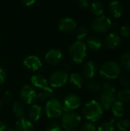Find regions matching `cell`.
Instances as JSON below:
<instances>
[{
  "instance_id": "4fadbf2b",
  "label": "cell",
  "mask_w": 130,
  "mask_h": 131,
  "mask_svg": "<svg viewBox=\"0 0 130 131\" xmlns=\"http://www.w3.org/2000/svg\"><path fill=\"white\" fill-rule=\"evenodd\" d=\"M63 57L62 52L58 49H51L49 50L44 55V61L46 63L51 64V65H56L61 61Z\"/></svg>"
},
{
  "instance_id": "ab89813d",
  "label": "cell",
  "mask_w": 130,
  "mask_h": 131,
  "mask_svg": "<svg viewBox=\"0 0 130 131\" xmlns=\"http://www.w3.org/2000/svg\"><path fill=\"white\" fill-rule=\"evenodd\" d=\"M36 0H21L22 3L25 5V6H31L35 3Z\"/></svg>"
},
{
  "instance_id": "836d02e7",
  "label": "cell",
  "mask_w": 130,
  "mask_h": 131,
  "mask_svg": "<svg viewBox=\"0 0 130 131\" xmlns=\"http://www.w3.org/2000/svg\"><path fill=\"white\" fill-rule=\"evenodd\" d=\"M45 131H62V127L58 123L52 122L48 124L45 128Z\"/></svg>"
},
{
  "instance_id": "e575fe53",
  "label": "cell",
  "mask_w": 130,
  "mask_h": 131,
  "mask_svg": "<svg viewBox=\"0 0 130 131\" xmlns=\"http://www.w3.org/2000/svg\"><path fill=\"white\" fill-rule=\"evenodd\" d=\"M120 34L121 36L126 38H130V25H123L121 29H120Z\"/></svg>"
},
{
  "instance_id": "6da1fadb",
  "label": "cell",
  "mask_w": 130,
  "mask_h": 131,
  "mask_svg": "<svg viewBox=\"0 0 130 131\" xmlns=\"http://www.w3.org/2000/svg\"><path fill=\"white\" fill-rule=\"evenodd\" d=\"M82 112L84 117L88 121L95 123L102 117L103 108L99 101L96 100H91L84 105Z\"/></svg>"
},
{
  "instance_id": "f35d334b",
  "label": "cell",
  "mask_w": 130,
  "mask_h": 131,
  "mask_svg": "<svg viewBox=\"0 0 130 131\" xmlns=\"http://www.w3.org/2000/svg\"><path fill=\"white\" fill-rule=\"evenodd\" d=\"M12 99V94L11 91H6L4 94V101L5 102H8Z\"/></svg>"
},
{
  "instance_id": "ba28073f",
  "label": "cell",
  "mask_w": 130,
  "mask_h": 131,
  "mask_svg": "<svg viewBox=\"0 0 130 131\" xmlns=\"http://www.w3.org/2000/svg\"><path fill=\"white\" fill-rule=\"evenodd\" d=\"M112 26L111 20L104 15H100L92 22V28L98 33H105L110 29Z\"/></svg>"
},
{
  "instance_id": "5bb4252c",
  "label": "cell",
  "mask_w": 130,
  "mask_h": 131,
  "mask_svg": "<svg viewBox=\"0 0 130 131\" xmlns=\"http://www.w3.org/2000/svg\"><path fill=\"white\" fill-rule=\"evenodd\" d=\"M97 73V65L94 61H89L84 64L82 69V74L86 78L92 80L96 77Z\"/></svg>"
},
{
  "instance_id": "1f68e13d",
  "label": "cell",
  "mask_w": 130,
  "mask_h": 131,
  "mask_svg": "<svg viewBox=\"0 0 130 131\" xmlns=\"http://www.w3.org/2000/svg\"><path fill=\"white\" fill-rule=\"evenodd\" d=\"M88 35V30L85 27H80L77 29L76 36L77 40L79 41H83Z\"/></svg>"
},
{
  "instance_id": "8992f818",
  "label": "cell",
  "mask_w": 130,
  "mask_h": 131,
  "mask_svg": "<svg viewBox=\"0 0 130 131\" xmlns=\"http://www.w3.org/2000/svg\"><path fill=\"white\" fill-rule=\"evenodd\" d=\"M68 81V74L64 70H57L54 71L48 79L51 88H58L64 86Z\"/></svg>"
},
{
  "instance_id": "7c38bea8",
  "label": "cell",
  "mask_w": 130,
  "mask_h": 131,
  "mask_svg": "<svg viewBox=\"0 0 130 131\" xmlns=\"http://www.w3.org/2000/svg\"><path fill=\"white\" fill-rule=\"evenodd\" d=\"M116 100L117 98L116 94L100 92L99 95V102L104 110L111 109V107L113 106V104Z\"/></svg>"
},
{
  "instance_id": "3957f363",
  "label": "cell",
  "mask_w": 130,
  "mask_h": 131,
  "mask_svg": "<svg viewBox=\"0 0 130 131\" xmlns=\"http://www.w3.org/2000/svg\"><path fill=\"white\" fill-rule=\"evenodd\" d=\"M62 102L57 98H51L45 103L44 113L50 120H57L61 117L64 114Z\"/></svg>"
},
{
  "instance_id": "7a4b0ae2",
  "label": "cell",
  "mask_w": 130,
  "mask_h": 131,
  "mask_svg": "<svg viewBox=\"0 0 130 131\" xmlns=\"http://www.w3.org/2000/svg\"><path fill=\"white\" fill-rule=\"evenodd\" d=\"M68 52L72 61L76 64H82L87 57V48L83 41H77L70 45Z\"/></svg>"
},
{
  "instance_id": "4dcf8cb0",
  "label": "cell",
  "mask_w": 130,
  "mask_h": 131,
  "mask_svg": "<svg viewBox=\"0 0 130 131\" xmlns=\"http://www.w3.org/2000/svg\"><path fill=\"white\" fill-rule=\"evenodd\" d=\"M121 64L127 71H130V53H124L121 57Z\"/></svg>"
},
{
  "instance_id": "4316f807",
  "label": "cell",
  "mask_w": 130,
  "mask_h": 131,
  "mask_svg": "<svg viewBox=\"0 0 130 131\" xmlns=\"http://www.w3.org/2000/svg\"><path fill=\"white\" fill-rule=\"evenodd\" d=\"M90 9H91L92 12L97 16L102 15V14L103 13V11H104V8H103V4L99 1L93 2L90 5Z\"/></svg>"
},
{
  "instance_id": "30bf717a",
  "label": "cell",
  "mask_w": 130,
  "mask_h": 131,
  "mask_svg": "<svg viewBox=\"0 0 130 131\" xmlns=\"http://www.w3.org/2000/svg\"><path fill=\"white\" fill-rule=\"evenodd\" d=\"M23 65L28 70L37 71L41 68L42 61L36 55H28L23 60Z\"/></svg>"
},
{
  "instance_id": "8fae6325",
  "label": "cell",
  "mask_w": 130,
  "mask_h": 131,
  "mask_svg": "<svg viewBox=\"0 0 130 131\" xmlns=\"http://www.w3.org/2000/svg\"><path fill=\"white\" fill-rule=\"evenodd\" d=\"M77 28V22L71 18L67 17L61 18L58 22V28L65 33L73 32Z\"/></svg>"
},
{
  "instance_id": "d4e9b609",
  "label": "cell",
  "mask_w": 130,
  "mask_h": 131,
  "mask_svg": "<svg viewBox=\"0 0 130 131\" xmlns=\"http://www.w3.org/2000/svg\"><path fill=\"white\" fill-rule=\"evenodd\" d=\"M116 118H112L109 122H105L101 124L96 131H116L115 124L116 123Z\"/></svg>"
},
{
  "instance_id": "2e32d148",
  "label": "cell",
  "mask_w": 130,
  "mask_h": 131,
  "mask_svg": "<svg viewBox=\"0 0 130 131\" xmlns=\"http://www.w3.org/2000/svg\"><path fill=\"white\" fill-rule=\"evenodd\" d=\"M31 83L34 88L40 89V90H43L50 87L48 81L43 75L38 74H34L31 78Z\"/></svg>"
},
{
  "instance_id": "603a6c76",
  "label": "cell",
  "mask_w": 130,
  "mask_h": 131,
  "mask_svg": "<svg viewBox=\"0 0 130 131\" xmlns=\"http://www.w3.org/2000/svg\"><path fill=\"white\" fill-rule=\"evenodd\" d=\"M86 46L87 48H89L91 51H99L102 47V41L98 37L93 36V37L87 38Z\"/></svg>"
},
{
  "instance_id": "b9f144b4",
  "label": "cell",
  "mask_w": 130,
  "mask_h": 131,
  "mask_svg": "<svg viewBox=\"0 0 130 131\" xmlns=\"http://www.w3.org/2000/svg\"><path fill=\"white\" fill-rule=\"evenodd\" d=\"M5 131H16V130H15L13 128H7Z\"/></svg>"
},
{
  "instance_id": "ee69618b",
  "label": "cell",
  "mask_w": 130,
  "mask_h": 131,
  "mask_svg": "<svg viewBox=\"0 0 130 131\" xmlns=\"http://www.w3.org/2000/svg\"><path fill=\"white\" fill-rule=\"evenodd\" d=\"M129 114H130V108H129Z\"/></svg>"
},
{
  "instance_id": "5b68a950",
  "label": "cell",
  "mask_w": 130,
  "mask_h": 131,
  "mask_svg": "<svg viewBox=\"0 0 130 131\" xmlns=\"http://www.w3.org/2000/svg\"><path fill=\"white\" fill-rule=\"evenodd\" d=\"M81 123V117L74 111H65L61 116V127L64 130H76Z\"/></svg>"
},
{
  "instance_id": "f6af8a7d",
  "label": "cell",
  "mask_w": 130,
  "mask_h": 131,
  "mask_svg": "<svg viewBox=\"0 0 130 131\" xmlns=\"http://www.w3.org/2000/svg\"><path fill=\"white\" fill-rule=\"evenodd\" d=\"M64 131H66V130H64Z\"/></svg>"
},
{
  "instance_id": "484cf974",
  "label": "cell",
  "mask_w": 130,
  "mask_h": 131,
  "mask_svg": "<svg viewBox=\"0 0 130 131\" xmlns=\"http://www.w3.org/2000/svg\"><path fill=\"white\" fill-rule=\"evenodd\" d=\"M116 98L118 101H121L122 103L125 104H129L130 103V88H126L121 90L116 96Z\"/></svg>"
},
{
  "instance_id": "ffe728a7",
  "label": "cell",
  "mask_w": 130,
  "mask_h": 131,
  "mask_svg": "<svg viewBox=\"0 0 130 131\" xmlns=\"http://www.w3.org/2000/svg\"><path fill=\"white\" fill-rule=\"evenodd\" d=\"M12 112L18 119L24 117L25 114V107L24 103L21 101H15L12 104Z\"/></svg>"
},
{
  "instance_id": "cb8c5ba5",
  "label": "cell",
  "mask_w": 130,
  "mask_h": 131,
  "mask_svg": "<svg viewBox=\"0 0 130 131\" xmlns=\"http://www.w3.org/2000/svg\"><path fill=\"white\" fill-rule=\"evenodd\" d=\"M54 94V91L52 88L48 87L45 89L41 90V91L37 95V101L40 102H46L52 97Z\"/></svg>"
},
{
  "instance_id": "52a82bcc",
  "label": "cell",
  "mask_w": 130,
  "mask_h": 131,
  "mask_svg": "<svg viewBox=\"0 0 130 131\" xmlns=\"http://www.w3.org/2000/svg\"><path fill=\"white\" fill-rule=\"evenodd\" d=\"M38 93L32 85L25 84L20 91V97L21 101L26 104H33L37 101Z\"/></svg>"
},
{
  "instance_id": "ac0fdd59",
  "label": "cell",
  "mask_w": 130,
  "mask_h": 131,
  "mask_svg": "<svg viewBox=\"0 0 130 131\" xmlns=\"http://www.w3.org/2000/svg\"><path fill=\"white\" fill-rule=\"evenodd\" d=\"M16 131H34L32 121L25 117L18 118L16 121Z\"/></svg>"
},
{
  "instance_id": "277c9868",
  "label": "cell",
  "mask_w": 130,
  "mask_h": 131,
  "mask_svg": "<svg viewBox=\"0 0 130 131\" xmlns=\"http://www.w3.org/2000/svg\"><path fill=\"white\" fill-rule=\"evenodd\" d=\"M99 74L106 80L117 79L121 74V67L116 61H107L101 66Z\"/></svg>"
},
{
  "instance_id": "83f0119b",
  "label": "cell",
  "mask_w": 130,
  "mask_h": 131,
  "mask_svg": "<svg viewBox=\"0 0 130 131\" xmlns=\"http://www.w3.org/2000/svg\"><path fill=\"white\" fill-rule=\"evenodd\" d=\"M116 126L120 131H129L130 130V121L127 119H121L116 121Z\"/></svg>"
},
{
  "instance_id": "44dd1931",
  "label": "cell",
  "mask_w": 130,
  "mask_h": 131,
  "mask_svg": "<svg viewBox=\"0 0 130 131\" xmlns=\"http://www.w3.org/2000/svg\"><path fill=\"white\" fill-rule=\"evenodd\" d=\"M69 82L73 88L80 89L84 85L83 76L79 73H73L69 77Z\"/></svg>"
},
{
  "instance_id": "f1b7e54d",
  "label": "cell",
  "mask_w": 130,
  "mask_h": 131,
  "mask_svg": "<svg viewBox=\"0 0 130 131\" xmlns=\"http://www.w3.org/2000/svg\"><path fill=\"white\" fill-rule=\"evenodd\" d=\"M100 91L103 92V93H107V94H116V88L114 87V85L109 82H106L103 85H101V88Z\"/></svg>"
},
{
  "instance_id": "d590c367",
  "label": "cell",
  "mask_w": 130,
  "mask_h": 131,
  "mask_svg": "<svg viewBox=\"0 0 130 131\" xmlns=\"http://www.w3.org/2000/svg\"><path fill=\"white\" fill-rule=\"evenodd\" d=\"M119 83H120V84L123 88H129L130 86L129 79L128 78L125 77V76H123V77H121V78H120Z\"/></svg>"
},
{
  "instance_id": "f546056e",
  "label": "cell",
  "mask_w": 130,
  "mask_h": 131,
  "mask_svg": "<svg viewBox=\"0 0 130 131\" xmlns=\"http://www.w3.org/2000/svg\"><path fill=\"white\" fill-rule=\"evenodd\" d=\"M87 88L90 91L96 93V92H99L100 91L101 85L95 81L90 80L87 82Z\"/></svg>"
},
{
  "instance_id": "9a60e30c",
  "label": "cell",
  "mask_w": 130,
  "mask_h": 131,
  "mask_svg": "<svg viewBox=\"0 0 130 131\" xmlns=\"http://www.w3.org/2000/svg\"><path fill=\"white\" fill-rule=\"evenodd\" d=\"M121 43V38L116 33L109 34L104 40L105 46L109 49H115L120 46Z\"/></svg>"
},
{
  "instance_id": "8d00e7d4",
  "label": "cell",
  "mask_w": 130,
  "mask_h": 131,
  "mask_svg": "<svg viewBox=\"0 0 130 131\" xmlns=\"http://www.w3.org/2000/svg\"><path fill=\"white\" fill-rule=\"evenodd\" d=\"M78 5L80 8L86 9L90 6V3L88 0H78Z\"/></svg>"
},
{
  "instance_id": "7bdbcfd3",
  "label": "cell",
  "mask_w": 130,
  "mask_h": 131,
  "mask_svg": "<svg viewBox=\"0 0 130 131\" xmlns=\"http://www.w3.org/2000/svg\"><path fill=\"white\" fill-rule=\"evenodd\" d=\"M2 101L0 100V108L2 107Z\"/></svg>"
},
{
  "instance_id": "d6a6232c",
  "label": "cell",
  "mask_w": 130,
  "mask_h": 131,
  "mask_svg": "<svg viewBox=\"0 0 130 131\" xmlns=\"http://www.w3.org/2000/svg\"><path fill=\"white\" fill-rule=\"evenodd\" d=\"M97 130V127L95 123L91 122V121H88L87 123L84 124L81 128L80 131H96Z\"/></svg>"
},
{
  "instance_id": "60d3db41",
  "label": "cell",
  "mask_w": 130,
  "mask_h": 131,
  "mask_svg": "<svg viewBox=\"0 0 130 131\" xmlns=\"http://www.w3.org/2000/svg\"><path fill=\"white\" fill-rule=\"evenodd\" d=\"M7 129V125L2 121H0V131H5Z\"/></svg>"
},
{
  "instance_id": "74e56055",
  "label": "cell",
  "mask_w": 130,
  "mask_h": 131,
  "mask_svg": "<svg viewBox=\"0 0 130 131\" xmlns=\"http://www.w3.org/2000/svg\"><path fill=\"white\" fill-rule=\"evenodd\" d=\"M6 80V73L5 70L0 67V84H2Z\"/></svg>"
},
{
  "instance_id": "7402d4cb",
  "label": "cell",
  "mask_w": 130,
  "mask_h": 131,
  "mask_svg": "<svg viewBox=\"0 0 130 131\" xmlns=\"http://www.w3.org/2000/svg\"><path fill=\"white\" fill-rule=\"evenodd\" d=\"M111 110L113 114V116L116 118H120L122 117L125 114V105L121 101L116 100L111 107Z\"/></svg>"
},
{
  "instance_id": "9c48e42d",
  "label": "cell",
  "mask_w": 130,
  "mask_h": 131,
  "mask_svg": "<svg viewBox=\"0 0 130 131\" xmlns=\"http://www.w3.org/2000/svg\"><path fill=\"white\" fill-rule=\"evenodd\" d=\"M64 111H74L81 105L80 97L74 94L67 95L62 101Z\"/></svg>"
},
{
  "instance_id": "d6986e66",
  "label": "cell",
  "mask_w": 130,
  "mask_h": 131,
  "mask_svg": "<svg viewBox=\"0 0 130 131\" xmlns=\"http://www.w3.org/2000/svg\"><path fill=\"white\" fill-rule=\"evenodd\" d=\"M109 10L111 15L116 18H120L123 13V8L122 4L116 0L113 1L109 4Z\"/></svg>"
},
{
  "instance_id": "e0dca14e",
  "label": "cell",
  "mask_w": 130,
  "mask_h": 131,
  "mask_svg": "<svg viewBox=\"0 0 130 131\" xmlns=\"http://www.w3.org/2000/svg\"><path fill=\"white\" fill-rule=\"evenodd\" d=\"M43 114V109L42 107L39 104H31V106L28 109V115L30 121L36 122L38 121Z\"/></svg>"
}]
</instances>
